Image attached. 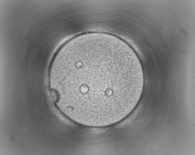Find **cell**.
Segmentation results:
<instances>
[{
    "label": "cell",
    "instance_id": "1",
    "mask_svg": "<svg viewBox=\"0 0 195 155\" xmlns=\"http://www.w3.org/2000/svg\"><path fill=\"white\" fill-rule=\"evenodd\" d=\"M56 104L81 124L100 127L123 119L141 96L144 76L132 49L102 34L75 38L60 50L50 74Z\"/></svg>",
    "mask_w": 195,
    "mask_h": 155
}]
</instances>
